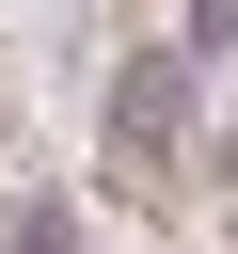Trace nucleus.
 <instances>
[{
    "mask_svg": "<svg viewBox=\"0 0 238 254\" xmlns=\"http://www.w3.org/2000/svg\"><path fill=\"white\" fill-rule=\"evenodd\" d=\"M190 127H206V48H190V32L127 48V64H111V95H95V143H111L127 175H175V159H190Z\"/></svg>",
    "mask_w": 238,
    "mask_h": 254,
    "instance_id": "f257e3e1",
    "label": "nucleus"
},
{
    "mask_svg": "<svg viewBox=\"0 0 238 254\" xmlns=\"http://www.w3.org/2000/svg\"><path fill=\"white\" fill-rule=\"evenodd\" d=\"M175 32H190L206 64H238V0H175Z\"/></svg>",
    "mask_w": 238,
    "mask_h": 254,
    "instance_id": "f03ea898",
    "label": "nucleus"
},
{
    "mask_svg": "<svg viewBox=\"0 0 238 254\" xmlns=\"http://www.w3.org/2000/svg\"><path fill=\"white\" fill-rule=\"evenodd\" d=\"M16 254H79V222L63 206H16Z\"/></svg>",
    "mask_w": 238,
    "mask_h": 254,
    "instance_id": "7ed1b4c3",
    "label": "nucleus"
}]
</instances>
